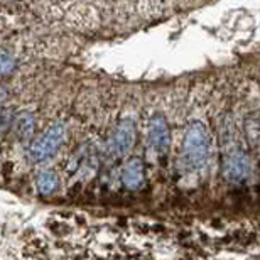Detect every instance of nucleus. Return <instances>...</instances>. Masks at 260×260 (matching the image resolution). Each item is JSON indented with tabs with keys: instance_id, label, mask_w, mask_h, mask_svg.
I'll use <instances>...</instances> for the list:
<instances>
[{
	"instance_id": "nucleus-3",
	"label": "nucleus",
	"mask_w": 260,
	"mask_h": 260,
	"mask_svg": "<svg viewBox=\"0 0 260 260\" xmlns=\"http://www.w3.org/2000/svg\"><path fill=\"white\" fill-rule=\"evenodd\" d=\"M226 150L223 152V176L232 183H240L250 174V160L232 139H226Z\"/></svg>"
},
{
	"instance_id": "nucleus-9",
	"label": "nucleus",
	"mask_w": 260,
	"mask_h": 260,
	"mask_svg": "<svg viewBox=\"0 0 260 260\" xmlns=\"http://www.w3.org/2000/svg\"><path fill=\"white\" fill-rule=\"evenodd\" d=\"M15 70V59L9 54H0V76L9 75Z\"/></svg>"
},
{
	"instance_id": "nucleus-1",
	"label": "nucleus",
	"mask_w": 260,
	"mask_h": 260,
	"mask_svg": "<svg viewBox=\"0 0 260 260\" xmlns=\"http://www.w3.org/2000/svg\"><path fill=\"white\" fill-rule=\"evenodd\" d=\"M210 150L211 140L206 125L201 122H191L186 128L183 140L184 164L191 171H201L210 159Z\"/></svg>"
},
{
	"instance_id": "nucleus-8",
	"label": "nucleus",
	"mask_w": 260,
	"mask_h": 260,
	"mask_svg": "<svg viewBox=\"0 0 260 260\" xmlns=\"http://www.w3.org/2000/svg\"><path fill=\"white\" fill-rule=\"evenodd\" d=\"M15 128H17V134L19 137L22 139H27L32 135V130H34V117L30 113H25L19 118V122L15 123Z\"/></svg>"
},
{
	"instance_id": "nucleus-2",
	"label": "nucleus",
	"mask_w": 260,
	"mask_h": 260,
	"mask_svg": "<svg viewBox=\"0 0 260 260\" xmlns=\"http://www.w3.org/2000/svg\"><path fill=\"white\" fill-rule=\"evenodd\" d=\"M66 139V125L64 123H54L49 128H46L38 139L30 144L29 157L32 162H43V160L53 157L56 150L61 147V144Z\"/></svg>"
},
{
	"instance_id": "nucleus-6",
	"label": "nucleus",
	"mask_w": 260,
	"mask_h": 260,
	"mask_svg": "<svg viewBox=\"0 0 260 260\" xmlns=\"http://www.w3.org/2000/svg\"><path fill=\"white\" fill-rule=\"evenodd\" d=\"M145 173H144V160L140 157L128 159L125 166L122 168V183L128 189H140L144 184Z\"/></svg>"
},
{
	"instance_id": "nucleus-10",
	"label": "nucleus",
	"mask_w": 260,
	"mask_h": 260,
	"mask_svg": "<svg viewBox=\"0 0 260 260\" xmlns=\"http://www.w3.org/2000/svg\"><path fill=\"white\" fill-rule=\"evenodd\" d=\"M4 98H5V93H4L2 90H0V103H2V102H4Z\"/></svg>"
},
{
	"instance_id": "nucleus-5",
	"label": "nucleus",
	"mask_w": 260,
	"mask_h": 260,
	"mask_svg": "<svg viewBox=\"0 0 260 260\" xmlns=\"http://www.w3.org/2000/svg\"><path fill=\"white\" fill-rule=\"evenodd\" d=\"M149 144L157 155L168 154L171 145V130L164 115L155 113L149 120Z\"/></svg>"
},
{
	"instance_id": "nucleus-7",
	"label": "nucleus",
	"mask_w": 260,
	"mask_h": 260,
	"mask_svg": "<svg viewBox=\"0 0 260 260\" xmlns=\"http://www.w3.org/2000/svg\"><path fill=\"white\" fill-rule=\"evenodd\" d=\"M36 186L43 196H51L59 188V176L53 169H44L36 176Z\"/></svg>"
},
{
	"instance_id": "nucleus-4",
	"label": "nucleus",
	"mask_w": 260,
	"mask_h": 260,
	"mask_svg": "<svg viewBox=\"0 0 260 260\" xmlns=\"http://www.w3.org/2000/svg\"><path fill=\"white\" fill-rule=\"evenodd\" d=\"M137 140V127L135 122L130 118H123L118 122V125L113 128L110 135V142H108V150L113 157H122L128 154Z\"/></svg>"
}]
</instances>
